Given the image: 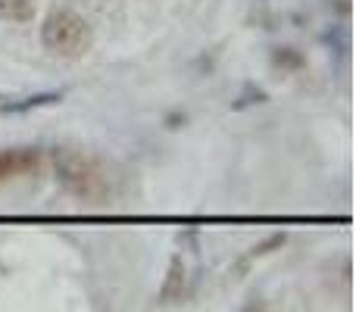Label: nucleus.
<instances>
[{"label": "nucleus", "instance_id": "20e7f679", "mask_svg": "<svg viewBox=\"0 0 356 312\" xmlns=\"http://www.w3.org/2000/svg\"><path fill=\"white\" fill-rule=\"evenodd\" d=\"M35 16V3L31 0H0V19H6V22H29V19Z\"/></svg>", "mask_w": 356, "mask_h": 312}, {"label": "nucleus", "instance_id": "f257e3e1", "mask_svg": "<svg viewBox=\"0 0 356 312\" xmlns=\"http://www.w3.org/2000/svg\"><path fill=\"white\" fill-rule=\"evenodd\" d=\"M41 47L60 60H81L94 47V25L75 6H54L41 22Z\"/></svg>", "mask_w": 356, "mask_h": 312}, {"label": "nucleus", "instance_id": "39448f33", "mask_svg": "<svg viewBox=\"0 0 356 312\" xmlns=\"http://www.w3.org/2000/svg\"><path fill=\"white\" fill-rule=\"evenodd\" d=\"M181 288H184V265H181V259H172V265H169V278L160 290L163 303H172L175 297H181Z\"/></svg>", "mask_w": 356, "mask_h": 312}, {"label": "nucleus", "instance_id": "423d86ee", "mask_svg": "<svg viewBox=\"0 0 356 312\" xmlns=\"http://www.w3.org/2000/svg\"><path fill=\"white\" fill-rule=\"evenodd\" d=\"M50 104H60V94L44 91V94H35V97L19 100V104H3L0 110H3V113H25V110H35V106H50Z\"/></svg>", "mask_w": 356, "mask_h": 312}, {"label": "nucleus", "instance_id": "7ed1b4c3", "mask_svg": "<svg viewBox=\"0 0 356 312\" xmlns=\"http://www.w3.org/2000/svg\"><path fill=\"white\" fill-rule=\"evenodd\" d=\"M44 165V154L38 147H6L0 150V184L16 178L38 175Z\"/></svg>", "mask_w": 356, "mask_h": 312}, {"label": "nucleus", "instance_id": "f03ea898", "mask_svg": "<svg viewBox=\"0 0 356 312\" xmlns=\"http://www.w3.org/2000/svg\"><path fill=\"white\" fill-rule=\"evenodd\" d=\"M50 163H54L56 181L75 200H85V203L106 200V194H110V175H106V169L94 156L60 147V150H54Z\"/></svg>", "mask_w": 356, "mask_h": 312}]
</instances>
